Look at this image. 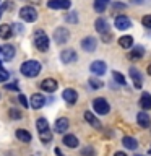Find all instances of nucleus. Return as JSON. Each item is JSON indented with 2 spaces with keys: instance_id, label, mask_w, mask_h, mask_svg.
<instances>
[{
  "instance_id": "f257e3e1",
  "label": "nucleus",
  "mask_w": 151,
  "mask_h": 156,
  "mask_svg": "<svg viewBox=\"0 0 151 156\" xmlns=\"http://www.w3.org/2000/svg\"><path fill=\"white\" fill-rule=\"evenodd\" d=\"M19 72L28 78H34V76L39 75V72H41V63L37 60H26L21 67H19Z\"/></svg>"
},
{
  "instance_id": "f03ea898",
  "label": "nucleus",
  "mask_w": 151,
  "mask_h": 156,
  "mask_svg": "<svg viewBox=\"0 0 151 156\" xmlns=\"http://www.w3.org/2000/svg\"><path fill=\"white\" fill-rule=\"evenodd\" d=\"M49 37H47V34L41 31V29H37L36 33H34V46H36L37 51H41V52H46L49 51Z\"/></svg>"
},
{
  "instance_id": "7ed1b4c3",
  "label": "nucleus",
  "mask_w": 151,
  "mask_h": 156,
  "mask_svg": "<svg viewBox=\"0 0 151 156\" xmlns=\"http://www.w3.org/2000/svg\"><path fill=\"white\" fill-rule=\"evenodd\" d=\"M19 18L23 20V21H28V23H33V21H36L37 20V12H36V8H33V7H23L21 10H19Z\"/></svg>"
},
{
  "instance_id": "20e7f679",
  "label": "nucleus",
  "mask_w": 151,
  "mask_h": 156,
  "mask_svg": "<svg viewBox=\"0 0 151 156\" xmlns=\"http://www.w3.org/2000/svg\"><path fill=\"white\" fill-rule=\"evenodd\" d=\"M93 107H94V111L97 112V114H101V115H104V114H107V112L111 111L109 102H107L104 98H96V99L93 101Z\"/></svg>"
},
{
  "instance_id": "39448f33",
  "label": "nucleus",
  "mask_w": 151,
  "mask_h": 156,
  "mask_svg": "<svg viewBox=\"0 0 151 156\" xmlns=\"http://www.w3.org/2000/svg\"><path fill=\"white\" fill-rule=\"evenodd\" d=\"M68 39H70V31L67 28L60 26L54 31V41H55V44H65Z\"/></svg>"
},
{
  "instance_id": "423d86ee",
  "label": "nucleus",
  "mask_w": 151,
  "mask_h": 156,
  "mask_svg": "<svg viewBox=\"0 0 151 156\" xmlns=\"http://www.w3.org/2000/svg\"><path fill=\"white\" fill-rule=\"evenodd\" d=\"M114 26L117 29H120V31H125V29H128L132 26V21L125 16V15H117L115 20H114Z\"/></svg>"
},
{
  "instance_id": "0eeeda50",
  "label": "nucleus",
  "mask_w": 151,
  "mask_h": 156,
  "mask_svg": "<svg viewBox=\"0 0 151 156\" xmlns=\"http://www.w3.org/2000/svg\"><path fill=\"white\" fill-rule=\"evenodd\" d=\"M47 7L52 10H68L72 7V2L70 0H49Z\"/></svg>"
},
{
  "instance_id": "6e6552de",
  "label": "nucleus",
  "mask_w": 151,
  "mask_h": 156,
  "mask_svg": "<svg viewBox=\"0 0 151 156\" xmlns=\"http://www.w3.org/2000/svg\"><path fill=\"white\" fill-rule=\"evenodd\" d=\"M96 47H97V42H96V39L93 36H88V37H85L81 41V49L85 52H94Z\"/></svg>"
},
{
  "instance_id": "1a4fd4ad",
  "label": "nucleus",
  "mask_w": 151,
  "mask_h": 156,
  "mask_svg": "<svg viewBox=\"0 0 151 156\" xmlns=\"http://www.w3.org/2000/svg\"><path fill=\"white\" fill-rule=\"evenodd\" d=\"M62 98L65 99L67 104H70V106H72V104H75L76 99H78V93L73 90V88H67V90H63Z\"/></svg>"
},
{
  "instance_id": "9d476101",
  "label": "nucleus",
  "mask_w": 151,
  "mask_h": 156,
  "mask_svg": "<svg viewBox=\"0 0 151 156\" xmlns=\"http://www.w3.org/2000/svg\"><path fill=\"white\" fill-rule=\"evenodd\" d=\"M68 125H70V122H68L67 117H58L55 120V124H54V130L57 133H63V132L68 130Z\"/></svg>"
},
{
  "instance_id": "9b49d317",
  "label": "nucleus",
  "mask_w": 151,
  "mask_h": 156,
  "mask_svg": "<svg viewBox=\"0 0 151 156\" xmlns=\"http://www.w3.org/2000/svg\"><path fill=\"white\" fill-rule=\"evenodd\" d=\"M90 70L94 73V75H104L106 70H107V65H106L102 60H94V62L91 63Z\"/></svg>"
},
{
  "instance_id": "f8f14e48",
  "label": "nucleus",
  "mask_w": 151,
  "mask_h": 156,
  "mask_svg": "<svg viewBox=\"0 0 151 156\" xmlns=\"http://www.w3.org/2000/svg\"><path fill=\"white\" fill-rule=\"evenodd\" d=\"M94 28L99 34H102V36L109 33V23H107V20H104V18H97L94 21Z\"/></svg>"
},
{
  "instance_id": "ddd939ff",
  "label": "nucleus",
  "mask_w": 151,
  "mask_h": 156,
  "mask_svg": "<svg viewBox=\"0 0 151 156\" xmlns=\"http://www.w3.org/2000/svg\"><path fill=\"white\" fill-rule=\"evenodd\" d=\"M60 60L63 63H72L76 60V52L73 51V49H65V51H62L60 54Z\"/></svg>"
},
{
  "instance_id": "4468645a",
  "label": "nucleus",
  "mask_w": 151,
  "mask_h": 156,
  "mask_svg": "<svg viewBox=\"0 0 151 156\" xmlns=\"http://www.w3.org/2000/svg\"><path fill=\"white\" fill-rule=\"evenodd\" d=\"M85 120H86L91 127H94V129H97V130L102 129V125H101L99 119H97V117H94V114H93L91 111H86V112H85Z\"/></svg>"
},
{
  "instance_id": "2eb2a0df",
  "label": "nucleus",
  "mask_w": 151,
  "mask_h": 156,
  "mask_svg": "<svg viewBox=\"0 0 151 156\" xmlns=\"http://www.w3.org/2000/svg\"><path fill=\"white\" fill-rule=\"evenodd\" d=\"M136 122H138V125L143 127V129H148V127L151 125V119H149V115L146 114V111L138 112V115H136Z\"/></svg>"
},
{
  "instance_id": "dca6fc26",
  "label": "nucleus",
  "mask_w": 151,
  "mask_h": 156,
  "mask_svg": "<svg viewBox=\"0 0 151 156\" xmlns=\"http://www.w3.org/2000/svg\"><path fill=\"white\" fill-rule=\"evenodd\" d=\"M44 104H46V98H44L42 94L36 93V94L31 96V107L33 109H41Z\"/></svg>"
},
{
  "instance_id": "f3484780",
  "label": "nucleus",
  "mask_w": 151,
  "mask_h": 156,
  "mask_svg": "<svg viewBox=\"0 0 151 156\" xmlns=\"http://www.w3.org/2000/svg\"><path fill=\"white\" fill-rule=\"evenodd\" d=\"M57 81L54 80V78H46V80H44L42 83H41V88L44 91H47V93H54L57 90Z\"/></svg>"
},
{
  "instance_id": "a211bd4d",
  "label": "nucleus",
  "mask_w": 151,
  "mask_h": 156,
  "mask_svg": "<svg viewBox=\"0 0 151 156\" xmlns=\"http://www.w3.org/2000/svg\"><path fill=\"white\" fill-rule=\"evenodd\" d=\"M138 104L141 106V109H143V111H149L151 109V94H149V93H146V91L141 93Z\"/></svg>"
},
{
  "instance_id": "6ab92c4d",
  "label": "nucleus",
  "mask_w": 151,
  "mask_h": 156,
  "mask_svg": "<svg viewBox=\"0 0 151 156\" xmlns=\"http://www.w3.org/2000/svg\"><path fill=\"white\" fill-rule=\"evenodd\" d=\"M15 47L12 46V44H5V46L2 47V57L3 60H12V58L15 57Z\"/></svg>"
},
{
  "instance_id": "aec40b11",
  "label": "nucleus",
  "mask_w": 151,
  "mask_h": 156,
  "mask_svg": "<svg viewBox=\"0 0 151 156\" xmlns=\"http://www.w3.org/2000/svg\"><path fill=\"white\" fill-rule=\"evenodd\" d=\"M15 135H16V138H18L19 141H23V143H29V141H31V138H33L31 133H29L28 130H24V129H18Z\"/></svg>"
},
{
  "instance_id": "412c9836",
  "label": "nucleus",
  "mask_w": 151,
  "mask_h": 156,
  "mask_svg": "<svg viewBox=\"0 0 151 156\" xmlns=\"http://www.w3.org/2000/svg\"><path fill=\"white\" fill-rule=\"evenodd\" d=\"M130 76H132V80H133V85H135V88H141V75H140V72L136 70L135 67H132L130 68Z\"/></svg>"
},
{
  "instance_id": "4be33fe9",
  "label": "nucleus",
  "mask_w": 151,
  "mask_h": 156,
  "mask_svg": "<svg viewBox=\"0 0 151 156\" xmlns=\"http://www.w3.org/2000/svg\"><path fill=\"white\" fill-rule=\"evenodd\" d=\"M143 54H145V49L141 46H136V47L132 49V52L128 54V58L130 60H138V58L143 57Z\"/></svg>"
},
{
  "instance_id": "5701e85b",
  "label": "nucleus",
  "mask_w": 151,
  "mask_h": 156,
  "mask_svg": "<svg viewBox=\"0 0 151 156\" xmlns=\"http://www.w3.org/2000/svg\"><path fill=\"white\" fill-rule=\"evenodd\" d=\"M63 145L68 146V148H76V146H78V138L75 135L68 133V135L63 136Z\"/></svg>"
},
{
  "instance_id": "b1692460",
  "label": "nucleus",
  "mask_w": 151,
  "mask_h": 156,
  "mask_svg": "<svg viewBox=\"0 0 151 156\" xmlns=\"http://www.w3.org/2000/svg\"><path fill=\"white\" fill-rule=\"evenodd\" d=\"M12 34H13V26H10V24H0V37L10 39Z\"/></svg>"
},
{
  "instance_id": "393cba45",
  "label": "nucleus",
  "mask_w": 151,
  "mask_h": 156,
  "mask_svg": "<svg viewBox=\"0 0 151 156\" xmlns=\"http://www.w3.org/2000/svg\"><path fill=\"white\" fill-rule=\"evenodd\" d=\"M119 46L122 49H130L132 46H133V37L128 36V34H125V36H122L119 39Z\"/></svg>"
},
{
  "instance_id": "a878e982",
  "label": "nucleus",
  "mask_w": 151,
  "mask_h": 156,
  "mask_svg": "<svg viewBox=\"0 0 151 156\" xmlns=\"http://www.w3.org/2000/svg\"><path fill=\"white\" fill-rule=\"evenodd\" d=\"M111 3V0H94V10L97 13H104L107 5Z\"/></svg>"
},
{
  "instance_id": "bb28decb",
  "label": "nucleus",
  "mask_w": 151,
  "mask_h": 156,
  "mask_svg": "<svg viewBox=\"0 0 151 156\" xmlns=\"http://www.w3.org/2000/svg\"><path fill=\"white\" fill-rule=\"evenodd\" d=\"M122 143H124V146H125V148H128V150H136V146H138L136 140L132 138V136H124Z\"/></svg>"
},
{
  "instance_id": "cd10ccee",
  "label": "nucleus",
  "mask_w": 151,
  "mask_h": 156,
  "mask_svg": "<svg viewBox=\"0 0 151 156\" xmlns=\"http://www.w3.org/2000/svg\"><path fill=\"white\" fill-rule=\"evenodd\" d=\"M36 127H37L39 133H41V132H46V130H49V122H47L46 119H44V117H41V119H37Z\"/></svg>"
},
{
  "instance_id": "c85d7f7f",
  "label": "nucleus",
  "mask_w": 151,
  "mask_h": 156,
  "mask_svg": "<svg viewBox=\"0 0 151 156\" xmlns=\"http://www.w3.org/2000/svg\"><path fill=\"white\" fill-rule=\"evenodd\" d=\"M39 138H41L42 143H49V141L52 140V132H51V129L46 130V132H41V133H39Z\"/></svg>"
},
{
  "instance_id": "c756f323",
  "label": "nucleus",
  "mask_w": 151,
  "mask_h": 156,
  "mask_svg": "<svg viewBox=\"0 0 151 156\" xmlns=\"http://www.w3.org/2000/svg\"><path fill=\"white\" fill-rule=\"evenodd\" d=\"M8 117H10V119H13V120H19V119H21V111H19V109H10L8 111Z\"/></svg>"
},
{
  "instance_id": "7c9ffc66",
  "label": "nucleus",
  "mask_w": 151,
  "mask_h": 156,
  "mask_svg": "<svg viewBox=\"0 0 151 156\" xmlns=\"http://www.w3.org/2000/svg\"><path fill=\"white\" fill-rule=\"evenodd\" d=\"M112 76H114V80H115L117 83H120V85H125V83H127L125 76L122 75V73H119V72H112Z\"/></svg>"
},
{
  "instance_id": "2f4dec72",
  "label": "nucleus",
  "mask_w": 151,
  "mask_h": 156,
  "mask_svg": "<svg viewBox=\"0 0 151 156\" xmlns=\"http://www.w3.org/2000/svg\"><path fill=\"white\" fill-rule=\"evenodd\" d=\"M96 151L93 146H85V148H81V156H94Z\"/></svg>"
},
{
  "instance_id": "473e14b6",
  "label": "nucleus",
  "mask_w": 151,
  "mask_h": 156,
  "mask_svg": "<svg viewBox=\"0 0 151 156\" xmlns=\"http://www.w3.org/2000/svg\"><path fill=\"white\" fill-rule=\"evenodd\" d=\"M90 86L94 88V90H99V88H102V81L97 80V78H90Z\"/></svg>"
},
{
  "instance_id": "72a5a7b5",
  "label": "nucleus",
  "mask_w": 151,
  "mask_h": 156,
  "mask_svg": "<svg viewBox=\"0 0 151 156\" xmlns=\"http://www.w3.org/2000/svg\"><path fill=\"white\" fill-rule=\"evenodd\" d=\"M65 20L68 23H76L78 21V16H76V12H72V13H68L67 16H65Z\"/></svg>"
},
{
  "instance_id": "f704fd0d",
  "label": "nucleus",
  "mask_w": 151,
  "mask_h": 156,
  "mask_svg": "<svg viewBox=\"0 0 151 156\" xmlns=\"http://www.w3.org/2000/svg\"><path fill=\"white\" fill-rule=\"evenodd\" d=\"M141 23H143V26H145V28L151 29V15H146V16L141 18Z\"/></svg>"
},
{
  "instance_id": "c9c22d12",
  "label": "nucleus",
  "mask_w": 151,
  "mask_h": 156,
  "mask_svg": "<svg viewBox=\"0 0 151 156\" xmlns=\"http://www.w3.org/2000/svg\"><path fill=\"white\" fill-rule=\"evenodd\" d=\"M18 101L23 104V107H28V106H29V104H28V99H26V96H24V94H19V96H18Z\"/></svg>"
},
{
  "instance_id": "e433bc0d",
  "label": "nucleus",
  "mask_w": 151,
  "mask_h": 156,
  "mask_svg": "<svg viewBox=\"0 0 151 156\" xmlns=\"http://www.w3.org/2000/svg\"><path fill=\"white\" fill-rule=\"evenodd\" d=\"M7 90H13V91H18V86L16 85H5Z\"/></svg>"
},
{
  "instance_id": "4c0bfd02",
  "label": "nucleus",
  "mask_w": 151,
  "mask_h": 156,
  "mask_svg": "<svg viewBox=\"0 0 151 156\" xmlns=\"http://www.w3.org/2000/svg\"><path fill=\"white\" fill-rule=\"evenodd\" d=\"M102 41H104V42H109V41H111V34H109V33L104 34V36H102Z\"/></svg>"
},
{
  "instance_id": "58836bf2",
  "label": "nucleus",
  "mask_w": 151,
  "mask_h": 156,
  "mask_svg": "<svg viewBox=\"0 0 151 156\" xmlns=\"http://www.w3.org/2000/svg\"><path fill=\"white\" fill-rule=\"evenodd\" d=\"M114 8H125V3H114Z\"/></svg>"
},
{
  "instance_id": "ea45409f",
  "label": "nucleus",
  "mask_w": 151,
  "mask_h": 156,
  "mask_svg": "<svg viewBox=\"0 0 151 156\" xmlns=\"http://www.w3.org/2000/svg\"><path fill=\"white\" fill-rule=\"evenodd\" d=\"M114 156H127V154L124 153V151H117V153H115Z\"/></svg>"
},
{
  "instance_id": "a19ab883",
  "label": "nucleus",
  "mask_w": 151,
  "mask_h": 156,
  "mask_svg": "<svg viewBox=\"0 0 151 156\" xmlns=\"http://www.w3.org/2000/svg\"><path fill=\"white\" fill-rule=\"evenodd\" d=\"M132 2H135V3H143V0H132Z\"/></svg>"
},
{
  "instance_id": "79ce46f5",
  "label": "nucleus",
  "mask_w": 151,
  "mask_h": 156,
  "mask_svg": "<svg viewBox=\"0 0 151 156\" xmlns=\"http://www.w3.org/2000/svg\"><path fill=\"white\" fill-rule=\"evenodd\" d=\"M148 75H151V65L148 67Z\"/></svg>"
}]
</instances>
